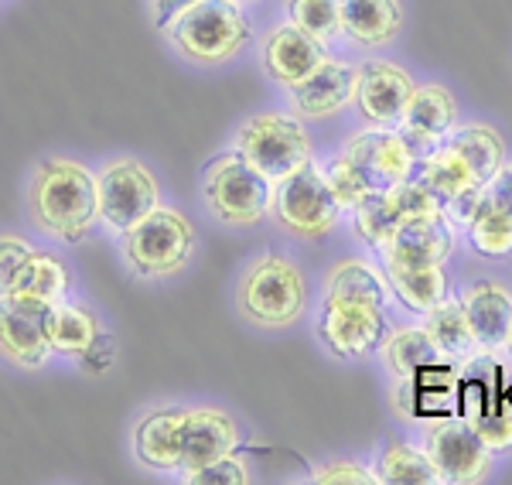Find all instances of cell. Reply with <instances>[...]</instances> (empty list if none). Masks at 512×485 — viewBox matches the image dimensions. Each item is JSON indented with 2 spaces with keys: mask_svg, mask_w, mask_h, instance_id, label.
Returning <instances> with one entry per match:
<instances>
[{
  "mask_svg": "<svg viewBox=\"0 0 512 485\" xmlns=\"http://www.w3.org/2000/svg\"><path fill=\"white\" fill-rule=\"evenodd\" d=\"M28 216L38 233L76 246L99 223V188L93 168L76 158H45L28 182Z\"/></svg>",
  "mask_w": 512,
  "mask_h": 485,
  "instance_id": "cell-1",
  "label": "cell"
},
{
  "mask_svg": "<svg viewBox=\"0 0 512 485\" xmlns=\"http://www.w3.org/2000/svg\"><path fill=\"white\" fill-rule=\"evenodd\" d=\"M308 281L294 260L260 253L236 281V311L256 328H291L308 311Z\"/></svg>",
  "mask_w": 512,
  "mask_h": 485,
  "instance_id": "cell-2",
  "label": "cell"
},
{
  "mask_svg": "<svg viewBox=\"0 0 512 485\" xmlns=\"http://www.w3.org/2000/svg\"><path fill=\"white\" fill-rule=\"evenodd\" d=\"M164 38L181 59L195 65H226L253 41V21L236 0H198L164 28Z\"/></svg>",
  "mask_w": 512,
  "mask_h": 485,
  "instance_id": "cell-3",
  "label": "cell"
},
{
  "mask_svg": "<svg viewBox=\"0 0 512 485\" xmlns=\"http://www.w3.org/2000/svg\"><path fill=\"white\" fill-rule=\"evenodd\" d=\"M274 182L253 168L239 151L212 158L202 171L205 212L229 229H253L274 209Z\"/></svg>",
  "mask_w": 512,
  "mask_h": 485,
  "instance_id": "cell-4",
  "label": "cell"
},
{
  "mask_svg": "<svg viewBox=\"0 0 512 485\" xmlns=\"http://www.w3.org/2000/svg\"><path fill=\"white\" fill-rule=\"evenodd\" d=\"M123 240V260L140 281H168L192 263L198 233L192 219L171 205H158L147 219L130 229Z\"/></svg>",
  "mask_w": 512,
  "mask_h": 485,
  "instance_id": "cell-5",
  "label": "cell"
},
{
  "mask_svg": "<svg viewBox=\"0 0 512 485\" xmlns=\"http://www.w3.org/2000/svg\"><path fill=\"white\" fill-rule=\"evenodd\" d=\"M233 141H236L233 151L243 154L274 185L315 158V144H311V134L304 130V120L284 110L250 113L236 127Z\"/></svg>",
  "mask_w": 512,
  "mask_h": 485,
  "instance_id": "cell-6",
  "label": "cell"
},
{
  "mask_svg": "<svg viewBox=\"0 0 512 485\" xmlns=\"http://www.w3.org/2000/svg\"><path fill=\"white\" fill-rule=\"evenodd\" d=\"M270 216L294 240H321V236L335 233L345 209L338 205L332 185H328L325 164L311 158L294 175L280 178L274 188V209H270Z\"/></svg>",
  "mask_w": 512,
  "mask_h": 485,
  "instance_id": "cell-7",
  "label": "cell"
},
{
  "mask_svg": "<svg viewBox=\"0 0 512 485\" xmlns=\"http://www.w3.org/2000/svg\"><path fill=\"white\" fill-rule=\"evenodd\" d=\"M99 223L110 233L127 236L140 219H147L161 205V182L137 158H113L99 168Z\"/></svg>",
  "mask_w": 512,
  "mask_h": 485,
  "instance_id": "cell-8",
  "label": "cell"
},
{
  "mask_svg": "<svg viewBox=\"0 0 512 485\" xmlns=\"http://www.w3.org/2000/svg\"><path fill=\"white\" fill-rule=\"evenodd\" d=\"M386 315L376 304H359V301H342V298H325L318 311V339L332 352L335 359L345 363H359L379 352V345L386 339Z\"/></svg>",
  "mask_w": 512,
  "mask_h": 485,
  "instance_id": "cell-9",
  "label": "cell"
},
{
  "mask_svg": "<svg viewBox=\"0 0 512 485\" xmlns=\"http://www.w3.org/2000/svg\"><path fill=\"white\" fill-rule=\"evenodd\" d=\"M48 322H52V301L0 294V356L11 366L41 369L55 356Z\"/></svg>",
  "mask_w": 512,
  "mask_h": 485,
  "instance_id": "cell-10",
  "label": "cell"
},
{
  "mask_svg": "<svg viewBox=\"0 0 512 485\" xmlns=\"http://www.w3.org/2000/svg\"><path fill=\"white\" fill-rule=\"evenodd\" d=\"M342 154L355 164L366 185L373 192H386V188L403 185L407 178L417 175V147L407 141L396 127H373L369 123L366 130L352 134L345 141Z\"/></svg>",
  "mask_w": 512,
  "mask_h": 485,
  "instance_id": "cell-11",
  "label": "cell"
},
{
  "mask_svg": "<svg viewBox=\"0 0 512 485\" xmlns=\"http://www.w3.org/2000/svg\"><path fill=\"white\" fill-rule=\"evenodd\" d=\"M427 212H444V205L434 199V192L420 182V178H407L403 185L369 195V199L352 212V226L362 243L379 250V246L390 243V236L403 223H410V219H417V216H427Z\"/></svg>",
  "mask_w": 512,
  "mask_h": 485,
  "instance_id": "cell-12",
  "label": "cell"
},
{
  "mask_svg": "<svg viewBox=\"0 0 512 485\" xmlns=\"http://www.w3.org/2000/svg\"><path fill=\"white\" fill-rule=\"evenodd\" d=\"M424 448L444 485H475L492 472V451L482 445L468 421H441L427 427Z\"/></svg>",
  "mask_w": 512,
  "mask_h": 485,
  "instance_id": "cell-13",
  "label": "cell"
},
{
  "mask_svg": "<svg viewBox=\"0 0 512 485\" xmlns=\"http://www.w3.org/2000/svg\"><path fill=\"white\" fill-rule=\"evenodd\" d=\"M465 233L478 257H512V164H502L499 175L478 192L465 216Z\"/></svg>",
  "mask_w": 512,
  "mask_h": 485,
  "instance_id": "cell-14",
  "label": "cell"
},
{
  "mask_svg": "<svg viewBox=\"0 0 512 485\" xmlns=\"http://www.w3.org/2000/svg\"><path fill=\"white\" fill-rule=\"evenodd\" d=\"M355 86H359V65L328 55L308 79L287 89V103L301 120H332L355 103Z\"/></svg>",
  "mask_w": 512,
  "mask_h": 485,
  "instance_id": "cell-15",
  "label": "cell"
},
{
  "mask_svg": "<svg viewBox=\"0 0 512 485\" xmlns=\"http://www.w3.org/2000/svg\"><path fill=\"white\" fill-rule=\"evenodd\" d=\"M417 79L403 65L390 59H366L359 62V86H355V110L373 127H396L403 117Z\"/></svg>",
  "mask_w": 512,
  "mask_h": 485,
  "instance_id": "cell-16",
  "label": "cell"
},
{
  "mask_svg": "<svg viewBox=\"0 0 512 485\" xmlns=\"http://www.w3.org/2000/svg\"><path fill=\"white\" fill-rule=\"evenodd\" d=\"M427 188L434 192V199L444 205V212L448 216H458L461 223H465L468 209H472V202L478 199V192H482V178L472 171V164L461 158L458 151L441 141L434 144L427 154H420L417 161V175Z\"/></svg>",
  "mask_w": 512,
  "mask_h": 485,
  "instance_id": "cell-17",
  "label": "cell"
},
{
  "mask_svg": "<svg viewBox=\"0 0 512 485\" xmlns=\"http://www.w3.org/2000/svg\"><path fill=\"white\" fill-rule=\"evenodd\" d=\"M454 250V226L448 212H427L410 223H403L390 236V243L379 246L383 267H434L448 263Z\"/></svg>",
  "mask_w": 512,
  "mask_h": 485,
  "instance_id": "cell-18",
  "label": "cell"
},
{
  "mask_svg": "<svg viewBox=\"0 0 512 485\" xmlns=\"http://www.w3.org/2000/svg\"><path fill=\"white\" fill-rule=\"evenodd\" d=\"M458 96L444 82H417L403 117L396 120V130L417 147V154H427L434 144L448 141L458 127Z\"/></svg>",
  "mask_w": 512,
  "mask_h": 485,
  "instance_id": "cell-19",
  "label": "cell"
},
{
  "mask_svg": "<svg viewBox=\"0 0 512 485\" xmlns=\"http://www.w3.org/2000/svg\"><path fill=\"white\" fill-rule=\"evenodd\" d=\"M325 59H328V48L311 35H304L301 28H294L291 21L270 28L260 45L263 72L280 89H291L297 82H304Z\"/></svg>",
  "mask_w": 512,
  "mask_h": 485,
  "instance_id": "cell-20",
  "label": "cell"
},
{
  "mask_svg": "<svg viewBox=\"0 0 512 485\" xmlns=\"http://www.w3.org/2000/svg\"><path fill=\"white\" fill-rule=\"evenodd\" d=\"M239 451V424L219 407H185L181 421V468L178 475L198 472L202 465Z\"/></svg>",
  "mask_w": 512,
  "mask_h": 485,
  "instance_id": "cell-21",
  "label": "cell"
},
{
  "mask_svg": "<svg viewBox=\"0 0 512 485\" xmlns=\"http://www.w3.org/2000/svg\"><path fill=\"white\" fill-rule=\"evenodd\" d=\"M407 11L400 0H342V41L355 52H383L403 35Z\"/></svg>",
  "mask_w": 512,
  "mask_h": 485,
  "instance_id": "cell-22",
  "label": "cell"
},
{
  "mask_svg": "<svg viewBox=\"0 0 512 485\" xmlns=\"http://www.w3.org/2000/svg\"><path fill=\"white\" fill-rule=\"evenodd\" d=\"M482 352H499L512 335V291L502 281H475L458 294Z\"/></svg>",
  "mask_w": 512,
  "mask_h": 485,
  "instance_id": "cell-23",
  "label": "cell"
},
{
  "mask_svg": "<svg viewBox=\"0 0 512 485\" xmlns=\"http://www.w3.org/2000/svg\"><path fill=\"white\" fill-rule=\"evenodd\" d=\"M181 421L185 407L147 410L134 431V455L144 468L154 472H175L181 468Z\"/></svg>",
  "mask_w": 512,
  "mask_h": 485,
  "instance_id": "cell-24",
  "label": "cell"
},
{
  "mask_svg": "<svg viewBox=\"0 0 512 485\" xmlns=\"http://www.w3.org/2000/svg\"><path fill=\"white\" fill-rule=\"evenodd\" d=\"M48 335H52V349L55 356H69L79 363L99 356L103 342H110V335L103 332L99 318L86 304L79 301H55L52 304V322H48Z\"/></svg>",
  "mask_w": 512,
  "mask_h": 485,
  "instance_id": "cell-25",
  "label": "cell"
},
{
  "mask_svg": "<svg viewBox=\"0 0 512 485\" xmlns=\"http://www.w3.org/2000/svg\"><path fill=\"white\" fill-rule=\"evenodd\" d=\"M325 298H342V301H359V304H376L386 308L393 298L390 277L383 267H376L373 260L349 257L335 263L325 277Z\"/></svg>",
  "mask_w": 512,
  "mask_h": 485,
  "instance_id": "cell-26",
  "label": "cell"
},
{
  "mask_svg": "<svg viewBox=\"0 0 512 485\" xmlns=\"http://www.w3.org/2000/svg\"><path fill=\"white\" fill-rule=\"evenodd\" d=\"M379 356H383L386 369L393 376H400V380L448 363V356L437 349V342L427 335L424 325H400L393 332H386L383 345H379Z\"/></svg>",
  "mask_w": 512,
  "mask_h": 485,
  "instance_id": "cell-27",
  "label": "cell"
},
{
  "mask_svg": "<svg viewBox=\"0 0 512 485\" xmlns=\"http://www.w3.org/2000/svg\"><path fill=\"white\" fill-rule=\"evenodd\" d=\"M383 270L390 277L393 298L420 318L431 315L437 304L451 298V281L444 263H434V267H383Z\"/></svg>",
  "mask_w": 512,
  "mask_h": 485,
  "instance_id": "cell-28",
  "label": "cell"
},
{
  "mask_svg": "<svg viewBox=\"0 0 512 485\" xmlns=\"http://www.w3.org/2000/svg\"><path fill=\"white\" fill-rule=\"evenodd\" d=\"M376 479L383 485H437V468L424 445H410L400 438H386L373 462Z\"/></svg>",
  "mask_w": 512,
  "mask_h": 485,
  "instance_id": "cell-29",
  "label": "cell"
},
{
  "mask_svg": "<svg viewBox=\"0 0 512 485\" xmlns=\"http://www.w3.org/2000/svg\"><path fill=\"white\" fill-rule=\"evenodd\" d=\"M448 144L472 164V171L482 178V185H489L502 171V164H506V141L489 123H458L451 130Z\"/></svg>",
  "mask_w": 512,
  "mask_h": 485,
  "instance_id": "cell-30",
  "label": "cell"
},
{
  "mask_svg": "<svg viewBox=\"0 0 512 485\" xmlns=\"http://www.w3.org/2000/svg\"><path fill=\"white\" fill-rule=\"evenodd\" d=\"M424 328L448 359H472L482 352L475 342L472 325L465 318V308H461V301L454 294L444 304H437L431 315H424Z\"/></svg>",
  "mask_w": 512,
  "mask_h": 485,
  "instance_id": "cell-31",
  "label": "cell"
},
{
  "mask_svg": "<svg viewBox=\"0 0 512 485\" xmlns=\"http://www.w3.org/2000/svg\"><path fill=\"white\" fill-rule=\"evenodd\" d=\"M7 294H28L38 301H62L69 294V267L48 250H35L14 277Z\"/></svg>",
  "mask_w": 512,
  "mask_h": 485,
  "instance_id": "cell-32",
  "label": "cell"
},
{
  "mask_svg": "<svg viewBox=\"0 0 512 485\" xmlns=\"http://www.w3.org/2000/svg\"><path fill=\"white\" fill-rule=\"evenodd\" d=\"M284 14L325 48L342 38V0H284Z\"/></svg>",
  "mask_w": 512,
  "mask_h": 485,
  "instance_id": "cell-33",
  "label": "cell"
},
{
  "mask_svg": "<svg viewBox=\"0 0 512 485\" xmlns=\"http://www.w3.org/2000/svg\"><path fill=\"white\" fill-rule=\"evenodd\" d=\"M325 178H328V185H332L335 199L345 212H355L362 202L369 199V195H376L342 151H338L332 161H325Z\"/></svg>",
  "mask_w": 512,
  "mask_h": 485,
  "instance_id": "cell-34",
  "label": "cell"
},
{
  "mask_svg": "<svg viewBox=\"0 0 512 485\" xmlns=\"http://www.w3.org/2000/svg\"><path fill=\"white\" fill-rule=\"evenodd\" d=\"M181 479H185L188 485H246L253 475H250V465H246L236 451H229V455H222V458H216V462L202 465L198 472L181 475Z\"/></svg>",
  "mask_w": 512,
  "mask_h": 485,
  "instance_id": "cell-35",
  "label": "cell"
},
{
  "mask_svg": "<svg viewBox=\"0 0 512 485\" xmlns=\"http://www.w3.org/2000/svg\"><path fill=\"white\" fill-rule=\"evenodd\" d=\"M472 431L482 438V445L492 451H509L512 448V410H489V414H468Z\"/></svg>",
  "mask_w": 512,
  "mask_h": 485,
  "instance_id": "cell-36",
  "label": "cell"
},
{
  "mask_svg": "<svg viewBox=\"0 0 512 485\" xmlns=\"http://www.w3.org/2000/svg\"><path fill=\"white\" fill-rule=\"evenodd\" d=\"M315 485H376V472L366 468L359 458H332V462L318 465L311 475Z\"/></svg>",
  "mask_w": 512,
  "mask_h": 485,
  "instance_id": "cell-37",
  "label": "cell"
},
{
  "mask_svg": "<svg viewBox=\"0 0 512 485\" xmlns=\"http://www.w3.org/2000/svg\"><path fill=\"white\" fill-rule=\"evenodd\" d=\"M35 250L38 246L31 240H24V236H18V233H0V294L11 291L18 270L24 267V260H28Z\"/></svg>",
  "mask_w": 512,
  "mask_h": 485,
  "instance_id": "cell-38",
  "label": "cell"
},
{
  "mask_svg": "<svg viewBox=\"0 0 512 485\" xmlns=\"http://www.w3.org/2000/svg\"><path fill=\"white\" fill-rule=\"evenodd\" d=\"M192 4H198V0H151V18L158 24V31L168 28V24L175 21L178 14H185Z\"/></svg>",
  "mask_w": 512,
  "mask_h": 485,
  "instance_id": "cell-39",
  "label": "cell"
},
{
  "mask_svg": "<svg viewBox=\"0 0 512 485\" xmlns=\"http://www.w3.org/2000/svg\"><path fill=\"white\" fill-rule=\"evenodd\" d=\"M236 4H253V0H236Z\"/></svg>",
  "mask_w": 512,
  "mask_h": 485,
  "instance_id": "cell-40",
  "label": "cell"
},
{
  "mask_svg": "<svg viewBox=\"0 0 512 485\" xmlns=\"http://www.w3.org/2000/svg\"><path fill=\"white\" fill-rule=\"evenodd\" d=\"M506 349H509V352H512V335H509V345H506Z\"/></svg>",
  "mask_w": 512,
  "mask_h": 485,
  "instance_id": "cell-41",
  "label": "cell"
}]
</instances>
